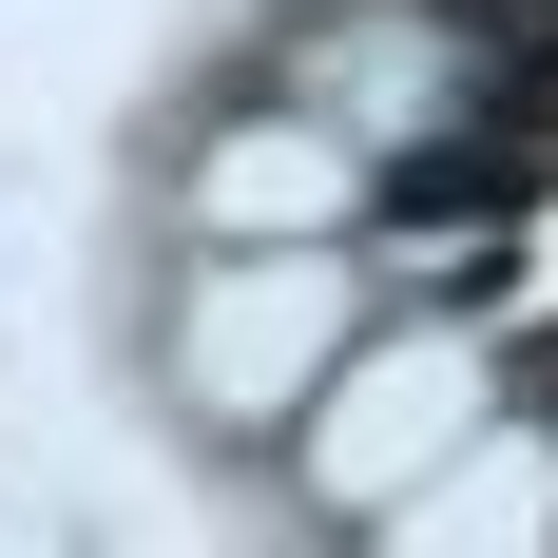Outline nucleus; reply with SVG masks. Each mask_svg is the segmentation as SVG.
Returning <instances> with one entry per match:
<instances>
[{
  "instance_id": "obj_1",
  "label": "nucleus",
  "mask_w": 558,
  "mask_h": 558,
  "mask_svg": "<svg viewBox=\"0 0 558 558\" xmlns=\"http://www.w3.org/2000/svg\"><path fill=\"white\" fill-rule=\"evenodd\" d=\"M347 347H366V289H347V231H213L173 270V404L193 424H308Z\"/></svg>"
},
{
  "instance_id": "obj_2",
  "label": "nucleus",
  "mask_w": 558,
  "mask_h": 558,
  "mask_svg": "<svg viewBox=\"0 0 558 558\" xmlns=\"http://www.w3.org/2000/svg\"><path fill=\"white\" fill-rule=\"evenodd\" d=\"M462 424H482V347L462 328H366L308 386V482L328 501H404V482H444Z\"/></svg>"
},
{
  "instance_id": "obj_3",
  "label": "nucleus",
  "mask_w": 558,
  "mask_h": 558,
  "mask_svg": "<svg viewBox=\"0 0 558 558\" xmlns=\"http://www.w3.org/2000/svg\"><path fill=\"white\" fill-rule=\"evenodd\" d=\"M173 213H193V231H347V213H366V135H347L328 97H251V116L193 135Z\"/></svg>"
}]
</instances>
